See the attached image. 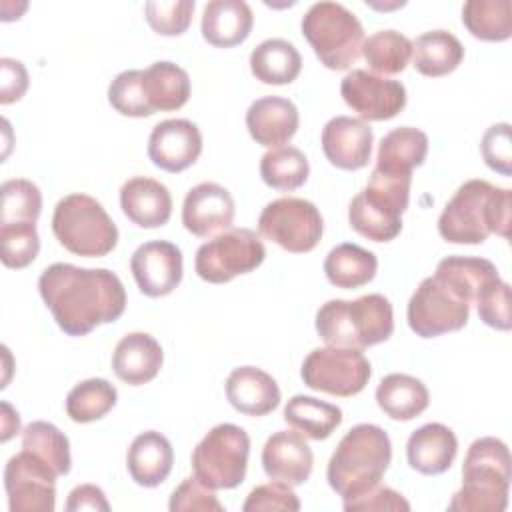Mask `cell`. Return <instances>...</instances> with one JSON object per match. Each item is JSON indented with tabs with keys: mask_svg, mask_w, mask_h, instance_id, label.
<instances>
[{
	"mask_svg": "<svg viewBox=\"0 0 512 512\" xmlns=\"http://www.w3.org/2000/svg\"><path fill=\"white\" fill-rule=\"evenodd\" d=\"M38 292L58 328L68 336H86L124 314L126 290L106 268L50 264L38 278Z\"/></svg>",
	"mask_w": 512,
	"mask_h": 512,
	"instance_id": "6da1fadb",
	"label": "cell"
},
{
	"mask_svg": "<svg viewBox=\"0 0 512 512\" xmlns=\"http://www.w3.org/2000/svg\"><path fill=\"white\" fill-rule=\"evenodd\" d=\"M512 190L488 180H468L444 206L438 232L452 244H482L490 234L508 238Z\"/></svg>",
	"mask_w": 512,
	"mask_h": 512,
	"instance_id": "7a4b0ae2",
	"label": "cell"
},
{
	"mask_svg": "<svg viewBox=\"0 0 512 512\" xmlns=\"http://www.w3.org/2000/svg\"><path fill=\"white\" fill-rule=\"evenodd\" d=\"M390 460L392 442L386 430L376 424H356L332 452L326 478L342 500H352L380 484Z\"/></svg>",
	"mask_w": 512,
	"mask_h": 512,
	"instance_id": "3957f363",
	"label": "cell"
},
{
	"mask_svg": "<svg viewBox=\"0 0 512 512\" xmlns=\"http://www.w3.org/2000/svg\"><path fill=\"white\" fill-rule=\"evenodd\" d=\"M512 460L508 446L494 436L470 444L462 464V488L454 492L452 512H502L508 506Z\"/></svg>",
	"mask_w": 512,
	"mask_h": 512,
	"instance_id": "277c9868",
	"label": "cell"
},
{
	"mask_svg": "<svg viewBox=\"0 0 512 512\" xmlns=\"http://www.w3.org/2000/svg\"><path fill=\"white\" fill-rule=\"evenodd\" d=\"M316 332L328 346L364 350L386 342L394 332L392 304L382 294L328 300L316 312Z\"/></svg>",
	"mask_w": 512,
	"mask_h": 512,
	"instance_id": "5b68a950",
	"label": "cell"
},
{
	"mask_svg": "<svg viewBox=\"0 0 512 512\" xmlns=\"http://www.w3.org/2000/svg\"><path fill=\"white\" fill-rule=\"evenodd\" d=\"M412 174L372 170L368 184L348 206L352 230L372 242H390L402 230V214L410 200Z\"/></svg>",
	"mask_w": 512,
	"mask_h": 512,
	"instance_id": "8992f818",
	"label": "cell"
},
{
	"mask_svg": "<svg viewBox=\"0 0 512 512\" xmlns=\"http://www.w3.org/2000/svg\"><path fill=\"white\" fill-rule=\"evenodd\" d=\"M52 232L68 252L84 258L106 256L118 244V228L104 206L80 192L58 200Z\"/></svg>",
	"mask_w": 512,
	"mask_h": 512,
	"instance_id": "52a82bcc",
	"label": "cell"
},
{
	"mask_svg": "<svg viewBox=\"0 0 512 512\" xmlns=\"http://www.w3.org/2000/svg\"><path fill=\"white\" fill-rule=\"evenodd\" d=\"M302 34L320 64L348 70L362 52L364 28L356 14L340 2H316L302 16Z\"/></svg>",
	"mask_w": 512,
	"mask_h": 512,
	"instance_id": "ba28073f",
	"label": "cell"
},
{
	"mask_svg": "<svg viewBox=\"0 0 512 512\" xmlns=\"http://www.w3.org/2000/svg\"><path fill=\"white\" fill-rule=\"evenodd\" d=\"M250 438L244 428L224 422L214 426L192 452L194 476L212 490H232L246 478Z\"/></svg>",
	"mask_w": 512,
	"mask_h": 512,
	"instance_id": "9c48e42d",
	"label": "cell"
},
{
	"mask_svg": "<svg viewBox=\"0 0 512 512\" xmlns=\"http://www.w3.org/2000/svg\"><path fill=\"white\" fill-rule=\"evenodd\" d=\"M470 300L446 278L432 274L420 282L408 302L410 330L420 338L458 332L470 318Z\"/></svg>",
	"mask_w": 512,
	"mask_h": 512,
	"instance_id": "30bf717a",
	"label": "cell"
},
{
	"mask_svg": "<svg viewBox=\"0 0 512 512\" xmlns=\"http://www.w3.org/2000/svg\"><path fill=\"white\" fill-rule=\"evenodd\" d=\"M266 258L260 236L250 228H228L196 250L194 270L210 284H224L256 270Z\"/></svg>",
	"mask_w": 512,
	"mask_h": 512,
	"instance_id": "8fae6325",
	"label": "cell"
},
{
	"mask_svg": "<svg viewBox=\"0 0 512 512\" xmlns=\"http://www.w3.org/2000/svg\"><path fill=\"white\" fill-rule=\"evenodd\" d=\"M300 376L312 390L350 398L366 388L372 368L360 348L324 346L314 348L304 358Z\"/></svg>",
	"mask_w": 512,
	"mask_h": 512,
	"instance_id": "7c38bea8",
	"label": "cell"
},
{
	"mask_svg": "<svg viewBox=\"0 0 512 512\" xmlns=\"http://www.w3.org/2000/svg\"><path fill=\"white\" fill-rule=\"evenodd\" d=\"M258 232L286 252L304 254L314 250L320 242L324 220L316 204L310 200L284 196L262 208Z\"/></svg>",
	"mask_w": 512,
	"mask_h": 512,
	"instance_id": "4fadbf2b",
	"label": "cell"
},
{
	"mask_svg": "<svg viewBox=\"0 0 512 512\" xmlns=\"http://www.w3.org/2000/svg\"><path fill=\"white\" fill-rule=\"evenodd\" d=\"M58 474L30 450L6 462L4 488L10 512H52L56 508Z\"/></svg>",
	"mask_w": 512,
	"mask_h": 512,
	"instance_id": "5bb4252c",
	"label": "cell"
},
{
	"mask_svg": "<svg viewBox=\"0 0 512 512\" xmlns=\"http://www.w3.org/2000/svg\"><path fill=\"white\" fill-rule=\"evenodd\" d=\"M340 94L346 106L364 122L390 120L406 106V88L400 80L362 68H356L342 78Z\"/></svg>",
	"mask_w": 512,
	"mask_h": 512,
	"instance_id": "9a60e30c",
	"label": "cell"
},
{
	"mask_svg": "<svg viewBox=\"0 0 512 512\" xmlns=\"http://www.w3.org/2000/svg\"><path fill=\"white\" fill-rule=\"evenodd\" d=\"M130 270L142 294L168 296L182 282V252L168 240L144 242L134 250Z\"/></svg>",
	"mask_w": 512,
	"mask_h": 512,
	"instance_id": "2e32d148",
	"label": "cell"
},
{
	"mask_svg": "<svg viewBox=\"0 0 512 512\" xmlns=\"http://www.w3.org/2000/svg\"><path fill=\"white\" fill-rule=\"evenodd\" d=\"M202 154V134L186 118H168L158 122L148 138V158L166 172L190 168Z\"/></svg>",
	"mask_w": 512,
	"mask_h": 512,
	"instance_id": "e0dca14e",
	"label": "cell"
},
{
	"mask_svg": "<svg viewBox=\"0 0 512 512\" xmlns=\"http://www.w3.org/2000/svg\"><path fill=\"white\" fill-rule=\"evenodd\" d=\"M234 212V198L224 186L216 182H200L184 196L182 224L190 234L208 238L228 230L234 222Z\"/></svg>",
	"mask_w": 512,
	"mask_h": 512,
	"instance_id": "ac0fdd59",
	"label": "cell"
},
{
	"mask_svg": "<svg viewBox=\"0 0 512 512\" xmlns=\"http://www.w3.org/2000/svg\"><path fill=\"white\" fill-rule=\"evenodd\" d=\"M322 150L340 170H360L370 162L374 134L368 122L352 116H334L322 128Z\"/></svg>",
	"mask_w": 512,
	"mask_h": 512,
	"instance_id": "d6986e66",
	"label": "cell"
},
{
	"mask_svg": "<svg viewBox=\"0 0 512 512\" xmlns=\"http://www.w3.org/2000/svg\"><path fill=\"white\" fill-rule=\"evenodd\" d=\"M312 466V448L294 428L274 432L262 448V468L266 476L292 488L304 484L310 478Z\"/></svg>",
	"mask_w": 512,
	"mask_h": 512,
	"instance_id": "ffe728a7",
	"label": "cell"
},
{
	"mask_svg": "<svg viewBox=\"0 0 512 512\" xmlns=\"http://www.w3.org/2000/svg\"><path fill=\"white\" fill-rule=\"evenodd\" d=\"M300 116L292 100L262 96L246 110V128L252 140L266 148L284 146L298 130Z\"/></svg>",
	"mask_w": 512,
	"mask_h": 512,
	"instance_id": "44dd1931",
	"label": "cell"
},
{
	"mask_svg": "<svg viewBox=\"0 0 512 512\" xmlns=\"http://www.w3.org/2000/svg\"><path fill=\"white\" fill-rule=\"evenodd\" d=\"M120 208L136 226L160 228L172 216V196L160 180L134 176L120 188Z\"/></svg>",
	"mask_w": 512,
	"mask_h": 512,
	"instance_id": "7402d4cb",
	"label": "cell"
},
{
	"mask_svg": "<svg viewBox=\"0 0 512 512\" xmlns=\"http://www.w3.org/2000/svg\"><path fill=\"white\" fill-rule=\"evenodd\" d=\"M162 362V346L148 332H130L122 336L112 352L114 374L130 386H142L154 380Z\"/></svg>",
	"mask_w": 512,
	"mask_h": 512,
	"instance_id": "603a6c76",
	"label": "cell"
},
{
	"mask_svg": "<svg viewBox=\"0 0 512 512\" xmlns=\"http://www.w3.org/2000/svg\"><path fill=\"white\" fill-rule=\"evenodd\" d=\"M224 390L230 406L246 416H266L280 404L276 380L256 366L234 368L226 378Z\"/></svg>",
	"mask_w": 512,
	"mask_h": 512,
	"instance_id": "cb8c5ba5",
	"label": "cell"
},
{
	"mask_svg": "<svg viewBox=\"0 0 512 512\" xmlns=\"http://www.w3.org/2000/svg\"><path fill=\"white\" fill-rule=\"evenodd\" d=\"M456 454V434L440 422H428L416 428L406 442V458L410 468L426 476L446 472L452 466Z\"/></svg>",
	"mask_w": 512,
	"mask_h": 512,
	"instance_id": "d4e9b609",
	"label": "cell"
},
{
	"mask_svg": "<svg viewBox=\"0 0 512 512\" xmlns=\"http://www.w3.org/2000/svg\"><path fill=\"white\" fill-rule=\"evenodd\" d=\"M254 26L252 8L244 0H210L202 10V38L216 48L242 44Z\"/></svg>",
	"mask_w": 512,
	"mask_h": 512,
	"instance_id": "484cf974",
	"label": "cell"
},
{
	"mask_svg": "<svg viewBox=\"0 0 512 512\" xmlns=\"http://www.w3.org/2000/svg\"><path fill=\"white\" fill-rule=\"evenodd\" d=\"M174 464V450L170 440L156 432L146 430L138 434L126 454V466L130 478L144 488L160 486Z\"/></svg>",
	"mask_w": 512,
	"mask_h": 512,
	"instance_id": "4316f807",
	"label": "cell"
},
{
	"mask_svg": "<svg viewBox=\"0 0 512 512\" xmlns=\"http://www.w3.org/2000/svg\"><path fill=\"white\" fill-rule=\"evenodd\" d=\"M142 86L152 112L178 110L190 98L188 72L168 60H158L142 70Z\"/></svg>",
	"mask_w": 512,
	"mask_h": 512,
	"instance_id": "83f0119b",
	"label": "cell"
},
{
	"mask_svg": "<svg viewBox=\"0 0 512 512\" xmlns=\"http://www.w3.org/2000/svg\"><path fill=\"white\" fill-rule=\"evenodd\" d=\"M428 136L414 126L390 130L378 144L374 170L386 174H412L426 160Z\"/></svg>",
	"mask_w": 512,
	"mask_h": 512,
	"instance_id": "f1b7e54d",
	"label": "cell"
},
{
	"mask_svg": "<svg viewBox=\"0 0 512 512\" xmlns=\"http://www.w3.org/2000/svg\"><path fill=\"white\" fill-rule=\"evenodd\" d=\"M376 402L388 418L406 422L428 408L430 394L424 382L416 376L392 372L380 380L376 388Z\"/></svg>",
	"mask_w": 512,
	"mask_h": 512,
	"instance_id": "f546056e",
	"label": "cell"
},
{
	"mask_svg": "<svg viewBox=\"0 0 512 512\" xmlns=\"http://www.w3.org/2000/svg\"><path fill=\"white\" fill-rule=\"evenodd\" d=\"M250 70L262 84H290L302 70V56L292 42L284 38H268L250 52Z\"/></svg>",
	"mask_w": 512,
	"mask_h": 512,
	"instance_id": "4dcf8cb0",
	"label": "cell"
},
{
	"mask_svg": "<svg viewBox=\"0 0 512 512\" xmlns=\"http://www.w3.org/2000/svg\"><path fill=\"white\" fill-rule=\"evenodd\" d=\"M464 58L462 42L448 30H430L412 42L414 68L428 78L454 72Z\"/></svg>",
	"mask_w": 512,
	"mask_h": 512,
	"instance_id": "1f68e13d",
	"label": "cell"
},
{
	"mask_svg": "<svg viewBox=\"0 0 512 512\" xmlns=\"http://www.w3.org/2000/svg\"><path fill=\"white\" fill-rule=\"evenodd\" d=\"M378 270V258L374 252L352 244V242H342L334 246L326 260H324V274L326 280L342 290H354L370 280H374Z\"/></svg>",
	"mask_w": 512,
	"mask_h": 512,
	"instance_id": "d6a6232c",
	"label": "cell"
},
{
	"mask_svg": "<svg viewBox=\"0 0 512 512\" xmlns=\"http://www.w3.org/2000/svg\"><path fill=\"white\" fill-rule=\"evenodd\" d=\"M284 420L304 438L326 440L340 426L342 410L314 396L296 394L284 406Z\"/></svg>",
	"mask_w": 512,
	"mask_h": 512,
	"instance_id": "836d02e7",
	"label": "cell"
},
{
	"mask_svg": "<svg viewBox=\"0 0 512 512\" xmlns=\"http://www.w3.org/2000/svg\"><path fill=\"white\" fill-rule=\"evenodd\" d=\"M462 24L484 42H504L512 36L510 0H468L462 6Z\"/></svg>",
	"mask_w": 512,
	"mask_h": 512,
	"instance_id": "e575fe53",
	"label": "cell"
},
{
	"mask_svg": "<svg viewBox=\"0 0 512 512\" xmlns=\"http://www.w3.org/2000/svg\"><path fill=\"white\" fill-rule=\"evenodd\" d=\"M310 174L306 154L290 144L270 148L260 158V176L266 186L282 192L300 188Z\"/></svg>",
	"mask_w": 512,
	"mask_h": 512,
	"instance_id": "d590c367",
	"label": "cell"
},
{
	"mask_svg": "<svg viewBox=\"0 0 512 512\" xmlns=\"http://www.w3.org/2000/svg\"><path fill=\"white\" fill-rule=\"evenodd\" d=\"M118 400L116 388L106 378H88L66 396V414L72 422L88 424L104 418Z\"/></svg>",
	"mask_w": 512,
	"mask_h": 512,
	"instance_id": "8d00e7d4",
	"label": "cell"
},
{
	"mask_svg": "<svg viewBox=\"0 0 512 512\" xmlns=\"http://www.w3.org/2000/svg\"><path fill=\"white\" fill-rule=\"evenodd\" d=\"M360 54L374 74H400L412 58V42L396 30H378L364 40Z\"/></svg>",
	"mask_w": 512,
	"mask_h": 512,
	"instance_id": "74e56055",
	"label": "cell"
},
{
	"mask_svg": "<svg viewBox=\"0 0 512 512\" xmlns=\"http://www.w3.org/2000/svg\"><path fill=\"white\" fill-rule=\"evenodd\" d=\"M22 448L42 458L58 476H66L70 472V442L52 422H30L22 430Z\"/></svg>",
	"mask_w": 512,
	"mask_h": 512,
	"instance_id": "f35d334b",
	"label": "cell"
},
{
	"mask_svg": "<svg viewBox=\"0 0 512 512\" xmlns=\"http://www.w3.org/2000/svg\"><path fill=\"white\" fill-rule=\"evenodd\" d=\"M40 252L36 222H0V258L6 268H26Z\"/></svg>",
	"mask_w": 512,
	"mask_h": 512,
	"instance_id": "ab89813d",
	"label": "cell"
},
{
	"mask_svg": "<svg viewBox=\"0 0 512 512\" xmlns=\"http://www.w3.org/2000/svg\"><path fill=\"white\" fill-rule=\"evenodd\" d=\"M0 222H36L42 212V192L26 178H12L0 186Z\"/></svg>",
	"mask_w": 512,
	"mask_h": 512,
	"instance_id": "60d3db41",
	"label": "cell"
},
{
	"mask_svg": "<svg viewBox=\"0 0 512 512\" xmlns=\"http://www.w3.org/2000/svg\"><path fill=\"white\" fill-rule=\"evenodd\" d=\"M108 102L116 112L130 118L152 116L142 86V70H124L108 86Z\"/></svg>",
	"mask_w": 512,
	"mask_h": 512,
	"instance_id": "b9f144b4",
	"label": "cell"
},
{
	"mask_svg": "<svg viewBox=\"0 0 512 512\" xmlns=\"http://www.w3.org/2000/svg\"><path fill=\"white\" fill-rule=\"evenodd\" d=\"M194 6V0H150L144 4V16L156 34L180 36L192 22Z\"/></svg>",
	"mask_w": 512,
	"mask_h": 512,
	"instance_id": "7bdbcfd3",
	"label": "cell"
},
{
	"mask_svg": "<svg viewBox=\"0 0 512 512\" xmlns=\"http://www.w3.org/2000/svg\"><path fill=\"white\" fill-rule=\"evenodd\" d=\"M480 320L496 330H510V286L500 276L482 286L474 300Z\"/></svg>",
	"mask_w": 512,
	"mask_h": 512,
	"instance_id": "ee69618b",
	"label": "cell"
},
{
	"mask_svg": "<svg viewBox=\"0 0 512 512\" xmlns=\"http://www.w3.org/2000/svg\"><path fill=\"white\" fill-rule=\"evenodd\" d=\"M244 512H268V510H284V512H298L300 510V500L292 486L270 480L266 484L256 486L248 498L242 504Z\"/></svg>",
	"mask_w": 512,
	"mask_h": 512,
	"instance_id": "f6af8a7d",
	"label": "cell"
},
{
	"mask_svg": "<svg viewBox=\"0 0 512 512\" xmlns=\"http://www.w3.org/2000/svg\"><path fill=\"white\" fill-rule=\"evenodd\" d=\"M170 512H224L222 502L216 498L214 490L204 486L196 476L184 478L172 492L168 502Z\"/></svg>",
	"mask_w": 512,
	"mask_h": 512,
	"instance_id": "bcb514c9",
	"label": "cell"
},
{
	"mask_svg": "<svg viewBox=\"0 0 512 512\" xmlns=\"http://www.w3.org/2000/svg\"><path fill=\"white\" fill-rule=\"evenodd\" d=\"M480 152L486 166L502 176L512 174V140H510V124L498 122L492 124L480 142Z\"/></svg>",
	"mask_w": 512,
	"mask_h": 512,
	"instance_id": "7dc6e473",
	"label": "cell"
},
{
	"mask_svg": "<svg viewBox=\"0 0 512 512\" xmlns=\"http://www.w3.org/2000/svg\"><path fill=\"white\" fill-rule=\"evenodd\" d=\"M344 510L346 512H384V510H404L408 512L410 510V504L408 500L396 492L394 488L390 486H382V484H376L374 488H370L368 492L352 498V500H344Z\"/></svg>",
	"mask_w": 512,
	"mask_h": 512,
	"instance_id": "c3c4849f",
	"label": "cell"
},
{
	"mask_svg": "<svg viewBox=\"0 0 512 512\" xmlns=\"http://www.w3.org/2000/svg\"><path fill=\"white\" fill-rule=\"evenodd\" d=\"M28 90V70L20 60L0 58V104L18 102Z\"/></svg>",
	"mask_w": 512,
	"mask_h": 512,
	"instance_id": "681fc988",
	"label": "cell"
},
{
	"mask_svg": "<svg viewBox=\"0 0 512 512\" xmlns=\"http://www.w3.org/2000/svg\"><path fill=\"white\" fill-rule=\"evenodd\" d=\"M66 510L68 512H80V510H96V512L102 510V512H108L110 504H108L106 494L102 492V488H98L94 484H80V486H76L68 494Z\"/></svg>",
	"mask_w": 512,
	"mask_h": 512,
	"instance_id": "f907efd6",
	"label": "cell"
},
{
	"mask_svg": "<svg viewBox=\"0 0 512 512\" xmlns=\"http://www.w3.org/2000/svg\"><path fill=\"white\" fill-rule=\"evenodd\" d=\"M2 410H4V418H2V424H4V432H2V442L10 440L14 434H18L20 430V416L18 412L12 414V406L8 402H2Z\"/></svg>",
	"mask_w": 512,
	"mask_h": 512,
	"instance_id": "816d5d0a",
	"label": "cell"
}]
</instances>
